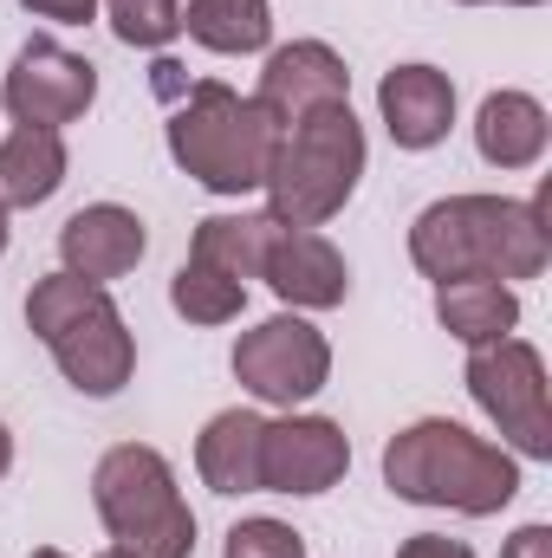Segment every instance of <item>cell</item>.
<instances>
[{
    "label": "cell",
    "mask_w": 552,
    "mask_h": 558,
    "mask_svg": "<svg viewBox=\"0 0 552 558\" xmlns=\"http://www.w3.org/2000/svg\"><path fill=\"white\" fill-rule=\"evenodd\" d=\"M410 260L422 279H540L552 260L547 195H442L410 221Z\"/></svg>",
    "instance_id": "1"
},
{
    "label": "cell",
    "mask_w": 552,
    "mask_h": 558,
    "mask_svg": "<svg viewBox=\"0 0 552 558\" xmlns=\"http://www.w3.org/2000/svg\"><path fill=\"white\" fill-rule=\"evenodd\" d=\"M384 487L410 507H442L461 520H494L520 494V454L475 435L468 422L422 416L384 441Z\"/></svg>",
    "instance_id": "2"
},
{
    "label": "cell",
    "mask_w": 552,
    "mask_h": 558,
    "mask_svg": "<svg viewBox=\"0 0 552 558\" xmlns=\"http://www.w3.org/2000/svg\"><path fill=\"white\" fill-rule=\"evenodd\" d=\"M163 143H169V162L202 182L208 195H261L267 189V169H274V149H279V124L254 105L241 98L235 85L221 78H202L182 92V105L169 111L163 124Z\"/></svg>",
    "instance_id": "3"
},
{
    "label": "cell",
    "mask_w": 552,
    "mask_h": 558,
    "mask_svg": "<svg viewBox=\"0 0 552 558\" xmlns=\"http://www.w3.org/2000/svg\"><path fill=\"white\" fill-rule=\"evenodd\" d=\"M26 331L52 351L59 377L79 397H98L105 403V397H118L137 377V338H131L111 286L72 279L65 267L33 279V292H26Z\"/></svg>",
    "instance_id": "4"
},
{
    "label": "cell",
    "mask_w": 552,
    "mask_h": 558,
    "mask_svg": "<svg viewBox=\"0 0 552 558\" xmlns=\"http://www.w3.org/2000/svg\"><path fill=\"white\" fill-rule=\"evenodd\" d=\"M371 162V143L351 105H325L305 111L299 124L279 131L274 169H267V215L286 228H325L332 215H345V202L358 195Z\"/></svg>",
    "instance_id": "5"
},
{
    "label": "cell",
    "mask_w": 552,
    "mask_h": 558,
    "mask_svg": "<svg viewBox=\"0 0 552 558\" xmlns=\"http://www.w3.org/2000/svg\"><path fill=\"white\" fill-rule=\"evenodd\" d=\"M92 507L118 558H195V513L176 487V468L149 441H118L92 468Z\"/></svg>",
    "instance_id": "6"
},
{
    "label": "cell",
    "mask_w": 552,
    "mask_h": 558,
    "mask_svg": "<svg viewBox=\"0 0 552 558\" xmlns=\"http://www.w3.org/2000/svg\"><path fill=\"white\" fill-rule=\"evenodd\" d=\"M475 410L501 428V448L520 461H552V416H547V357L527 338H494L468 351L461 371Z\"/></svg>",
    "instance_id": "7"
},
{
    "label": "cell",
    "mask_w": 552,
    "mask_h": 558,
    "mask_svg": "<svg viewBox=\"0 0 552 558\" xmlns=\"http://www.w3.org/2000/svg\"><path fill=\"white\" fill-rule=\"evenodd\" d=\"M235 384L267 410H299L332 384V344L305 312L261 318L235 338Z\"/></svg>",
    "instance_id": "8"
},
{
    "label": "cell",
    "mask_w": 552,
    "mask_h": 558,
    "mask_svg": "<svg viewBox=\"0 0 552 558\" xmlns=\"http://www.w3.org/2000/svg\"><path fill=\"white\" fill-rule=\"evenodd\" d=\"M98 105V65L59 39H26L0 78V111L33 131H65Z\"/></svg>",
    "instance_id": "9"
},
{
    "label": "cell",
    "mask_w": 552,
    "mask_h": 558,
    "mask_svg": "<svg viewBox=\"0 0 552 558\" xmlns=\"http://www.w3.org/2000/svg\"><path fill=\"white\" fill-rule=\"evenodd\" d=\"M351 474V435L332 416H299L286 410L261 435V494L286 500H319Z\"/></svg>",
    "instance_id": "10"
},
{
    "label": "cell",
    "mask_w": 552,
    "mask_h": 558,
    "mask_svg": "<svg viewBox=\"0 0 552 558\" xmlns=\"http://www.w3.org/2000/svg\"><path fill=\"white\" fill-rule=\"evenodd\" d=\"M254 105L274 118L279 131H286V124H299L305 111L351 105V65H345L325 39H292V46H274V52H267V65H261Z\"/></svg>",
    "instance_id": "11"
},
{
    "label": "cell",
    "mask_w": 552,
    "mask_h": 558,
    "mask_svg": "<svg viewBox=\"0 0 552 558\" xmlns=\"http://www.w3.org/2000/svg\"><path fill=\"white\" fill-rule=\"evenodd\" d=\"M143 254H149V228H143L137 208H124V202H85L59 228V267L72 279H92V286H111V279L137 274Z\"/></svg>",
    "instance_id": "12"
},
{
    "label": "cell",
    "mask_w": 552,
    "mask_h": 558,
    "mask_svg": "<svg viewBox=\"0 0 552 558\" xmlns=\"http://www.w3.org/2000/svg\"><path fill=\"white\" fill-rule=\"evenodd\" d=\"M261 279L274 286L286 312H332L351 299V267L319 228H279L267 260H261Z\"/></svg>",
    "instance_id": "13"
},
{
    "label": "cell",
    "mask_w": 552,
    "mask_h": 558,
    "mask_svg": "<svg viewBox=\"0 0 552 558\" xmlns=\"http://www.w3.org/2000/svg\"><path fill=\"white\" fill-rule=\"evenodd\" d=\"M377 118H384V131L397 149H435V143L455 131V78L442 72V65H391L384 72V85H377Z\"/></svg>",
    "instance_id": "14"
},
{
    "label": "cell",
    "mask_w": 552,
    "mask_h": 558,
    "mask_svg": "<svg viewBox=\"0 0 552 558\" xmlns=\"http://www.w3.org/2000/svg\"><path fill=\"white\" fill-rule=\"evenodd\" d=\"M261 435H267V416H254V410L208 416V428L195 435V474H202V487L221 494V500L261 494Z\"/></svg>",
    "instance_id": "15"
},
{
    "label": "cell",
    "mask_w": 552,
    "mask_h": 558,
    "mask_svg": "<svg viewBox=\"0 0 552 558\" xmlns=\"http://www.w3.org/2000/svg\"><path fill=\"white\" fill-rule=\"evenodd\" d=\"M552 143V118L533 92H488L475 111V149L488 169H533Z\"/></svg>",
    "instance_id": "16"
},
{
    "label": "cell",
    "mask_w": 552,
    "mask_h": 558,
    "mask_svg": "<svg viewBox=\"0 0 552 558\" xmlns=\"http://www.w3.org/2000/svg\"><path fill=\"white\" fill-rule=\"evenodd\" d=\"M65 169H72V156H65V137H59V131L13 124V131L0 137V208L13 215V208L52 202V195L65 189Z\"/></svg>",
    "instance_id": "17"
},
{
    "label": "cell",
    "mask_w": 552,
    "mask_h": 558,
    "mask_svg": "<svg viewBox=\"0 0 552 558\" xmlns=\"http://www.w3.org/2000/svg\"><path fill=\"white\" fill-rule=\"evenodd\" d=\"M435 318L455 344H494V338H514L520 325V292L507 279H448L435 286Z\"/></svg>",
    "instance_id": "18"
},
{
    "label": "cell",
    "mask_w": 552,
    "mask_h": 558,
    "mask_svg": "<svg viewBox=\"0 0 552 558\" xmlns=\"http://www.w3.org/2000/svg\"><path fill=\"white\" fill-rule=\"evenodd\" d=\"M182 33L202 52L221 59H248L274 46V0H189L182 7Z\"/></svg>",
    "instance_id": "19"
},
{
    "label": "cell",
    "mask_w": 552,
    "mask_h": 558,
    "mask_svg": "<svg viewBox=\"0 0 552 558\" xmlns=\"http://www.w3.org/2000/svg\"><path fill=\"white\" fill-rule=\"evenodd\" d=\"M286 221H274L267 208H248V215H208V221H195V241H189V260H208V267H221L228 279H261V260H267V247H274V234Z\"/></svg>",
    "instance_id": "20"
},
{
    "label": "cell",
    "mask_w": 552,
    "mask_h": 558,
    "mask_svg": "<svg viewBox=\"0 0 552 558\" xmlns=\"http://www.w3.org/2000/svg\"><path fill=\"white\" fill-rule=\"evenodd\" d=\"M169 305L189 325H235L248 312V286L228 279L221 267H208V260H182L176 279H169Z\"/></svg>",
    "instance_id": "21"
},
{
    "label": "cell",
    "mask_w": 552,
    "mask_h": 558,
    "mask_svg": "<svg viewBox=\"0 0 552 558\" xmlns=\"http://www.w3.org/2000/svg\"><path fill=\"white\" fill-rule=\"evenodd\" d=\"M118 46L131 52H163L169 39H182V0H98Z\"/></svg>",
    "instance_id": "22"
},
{
    "label": "cell",
    "mask_w": 552,
    "mask_h": 558,
    "mask_svg": "<svg viewBox=\"0 0 552 558\" xmlns=\"http://www.w3.org/2000/svg\"><path fill=\"white\" fill-rule=\"evenodd\" d=\"M221 558H305V533L274 520V513H254V520H235L228 526Z\"/></svg>",
    "instance_id": "23"
},
{
    "label": "cell",
    "mask_w": 552,
    "mask_h": 558,
    "mask_svg": "<svg viewBox=\"0 0 552 558\" xmlns=\"http://www.w3.org/2000/svg\"><path fill=\"white\" fill-rule=\"evenodd\" d=\"M33 20H52V26H85L98 20V0H20Z\"/></svg>",
    "instance_id": "24"
},
{
    "label": "cell",
    "mask_w": 552,
    "mask_h": 558,
    "mask_svg": "<svg viewBox=\"0 0 552 558\" xmlns=\"http://www.w3.org/2000/svg\"><path fill=\"white\" fill-rule=\"evenodd\" d=\"M397 558H475V553L461 539H448V533H416V539L397 546Z\"/></svg>",
    "instance_id": "25"
},
{
    "label": "cell",
    "mask_w": 552,
    "mask_h": 558,
    "mask_svg": "<svg viewBox=\"0 0 552 558\" xmlns=\"http://www.w3.org/2000/svg\"><path fill=\"white\" fill-rule=\"evenodd\" d=\"M501 558H552V526H540V520L520 526V533L501 546Z\"/></svg>",
    "instance_id": "26"
},
{
    "label": "cell",
    "mask_w": 552,
    "mask_h": 558,
    "mask_svg": "<svg viewBox=\"0 0 552 558\" xmlns=\"http://www.w3.org/2000/svg\"><path fill=\"white\" fill-rule=\"evenodd\" d=\"M7 468H13V428L0 422V481H7Z\"/></svg>",
    "instance_id": "27"
},
{
    "label": "cell",
    "mask_w": 552,
    "mask_h": 558,
    "mask_svg": "<svg viewBox=\"0 0 552 558\" xmlns=\"http://www.w3.org/2000/svg\"><path fill=\"white\" fill-rule=\"evenodd\" d=\"M455 7H547V0H455Z\"/></svg>",
    "instance_id": "28"
},
{
    "label": "cell",
    "mask_w": 552,
    "mask_h": 558,
    "mask_svg": "<svg viewBox=\"0 0 552 558\" xmlns=\"http://www.w3.org/2000/svg\"><path fill=\"white\" fill-rule=\"evenodd\" d=\"M26 558H72V553H59V546H39V553H26Z\"/></svg>",
    "instance_id": "29"
},
{
    "label": "cell",
    "mask_w": 552,
    "mask_h": 558,
    "mask_svg": "<svg viewBox=\"0 0 552 558\" xmlns=\"http://www.w3.org/2000/svg\"><path fill=\"white\" fill-rule=\"evenodd\" d=\"M0 254H7V208H0Z\"/></svg>",
    "instance_id": "30"
},
{
    "label": "cell",
    "mask_w": 552,
    "mask_h": 558,
    "mask_svg": "<svg viewBox=\"0 0 552 558\" xmlns=\"http://www.w3.org/2000/svg\"><path fill=\"white\" fill-rule=\"evenodd\" d=\"M98 558H118V553H98Z\"/></svg>",
    "instance_id": "31"
}]
</instances>
